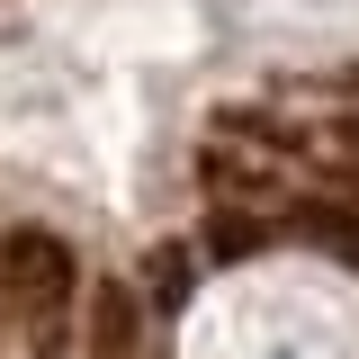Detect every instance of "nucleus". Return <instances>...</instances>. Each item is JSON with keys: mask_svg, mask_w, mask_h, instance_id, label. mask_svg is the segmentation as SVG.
<instances>
[{"mask_svg": "<svg viewBox=\"0 0 359 359\" xmlns=\"http://www.w3.org/2000/svg\"><path fill=\"white\" fill-rule=\"evenodd\" d=\"M0 297L18 314H63L81 297V252L54 224H9L0 233Z\"/></svg>", "mask_w": 359, "mask_h": 359, "instance_id": "1", "label": "nucleus"}, {"mask_svg": "<svg viewBox=\"0 0 359 359\" xmlns=\"http://www.w3.org/2000/svg\"><path fill=\"white\" fill-rule=\"evenodd\" d=\"M135 341H144L135 287H99V297H90V359H135Z\"/></svg>", "mask_w": 359, "mask_h": 359, "instance_id": "2", "label": "nucleus"}]
</instances>
